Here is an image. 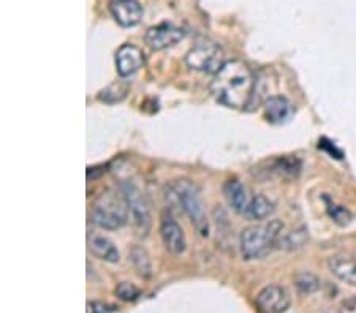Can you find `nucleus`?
Returning a JSON list of instances; mask_svg holds the SVG:
<instances>
[{"label": "nucleus", "instance_id": "f257e3e1", "mask_svg": "<svg viewBox=\"0 0 356 313\" xmlns=\"http://www.w3.org/2000/svg\"><path fill=\"white\" fill-rule=\"evenodd\" d=\"M257 83L244 62L228 60L211 81V94L220 105L244 110L254 103Z\"/></svg>", "mask_w": 356, "mask_h": 313}, {"label": "nucleus", "instance_id": "f03ea898", "mask_svg": "<svg viewBox=\"0 0 356 313\" xmlns=\"http://www.w3.org/2000/svg\"><path fill=\"white\" fill-rule=\"evenodd\" d=\"M284 223L271 220L268 223L250 226L241 235V255L245 261L263 260L273 252L279 237L282 235Z\"/></svg>", "mask_w": 356, "mask_h": 313}, {"label": "nucleus", "instance_id": "7ed1b4c3", "mask_svg": "<svg viewBox=\"0 0 356 313\" xmlns=\"http://www.w3.org/2000/svg\"><path fill=\"white\" fill-rule=\"evenodd\" d=\"M92 221L103 230H119L127 225L129 208L124 195L105 192L92 208Z\"/></svg>", "mask_w": 356, "mask_h": 313}, {"label": "nucleus", "instance_id": "20e7f679", "mask_svg": "<svg viewBox=\"0 0 356 313\" xmlns=\"http://www.w3.org/2000/svg\"><path fill=\"white\" fill-rule=\"evenodd\" d=\"M173 190L182 210L187 214V217L191 219L193 226L197 228V231L201 236H208V217H206L204 204L201 201L197 187H195L191 180H177L173 185Z\"/></svg>", "mask_w": 356, "mask_h": 313}, {"label": "nucleus", "instance_id": "39448f33", "mask_svg": "<svg viewBox=\"0 0 356 313\" xmlns=\"http://www.w3.org/2000/svg\"><path fill=\"white\" fill-rule=\"evenodd\" d=\"M225 54L214 42H200L188 51L186 64L188 68L201 73H217L225 64Z\"/></svg>", "mask_w": 356, "mask_h": 313}, {"label": "nucleus", "instance_id": "423d86ee", "mask_svg": "<svg viewBox=\"0 0 356 313\" xmlns=\"http://www.w3.org/2000/svg\"><path fill=\"white\" fill-rule=\"evenodd\" d=\"M122 195L127 201V208H129V217L134 223L135 230L138 231L140 236H146L149 228H151V214H149L147 204L143 198L141 192L136 189L135 185L131 184H125L124 185V192Z\"/></svg>", "mask_w": 356, "mask_h": 313}, {"label": "nucleus", "instance_id": "0eeeda50", "mask_svg": "<svg viewBox=\"0 0 356 313\" xmlns=\"http://www.w3.org/2000/svg\"><path fill=\"white\" fill-rule=\"evenodd\" d=\"M255 304L261 313H285L290 309L291 298L280 285H268L257 294Z\"/></svg>", "mask_w": 356, "mask_h": 313}, {"label": "nucleus", "instance_id": "6e6552de", "mask_svg": "<svg viewBox=\"0 0 356 313\" xmlns=\"http://www.w3.org/2000/svg\"><path fill=\"white\" fill-rule=\"evenodd\" d=\"M182 38L184 31L181 27H176L173 24H160L151 27L145 37L147 46L154 51H162L175 46Z\"/></svg>", "mask_w": 356, "mask_h": 313}, {"label": "nucleus", "instance_id": "1a4fd4ad", "mask_svg": "<svg viewBox=\"0 0 356 313\" xmlns=\"http://www.w3.org/2000/svg\"><path fill=\"white\" fill-rule=\"evenodd\" d=\"M160 236L165 247L170 250L171 253L181 255L186 252V236H184L182 228L177 225V221L171 217L168 212H165L160 219Z\"/></svg>", "mask_w": 356, "mask_h": 313}, {"label": "nucleus", "instance_id": "9d476101", "mask_svg": "<svg viewBox=\"0 0 356 313\" xmlns=\"http://www.w3.org/2000/svg\"><path fill=\"white\" fill-rule=\"evenodd\" d=\"M110 10L119 26L134 27L143 18V8L136 0H111Z\"/></svg>", "mask_w": 356, "mask_h": 313}, {"label": "nucleus", "instance_id": "9b49d317", "mask_svg": "<svg viewBox=\"0 0 356 313\" xmlns=\"http://www.w3.org/2000/svg\"><path fill=\"white\" fill-rule=\"evenodd\" d=\"M145 65V56L134 44H124L116 54V67L120 76H130Z\"/></svg>", "mask_w": 356, "mask_h": 313}, {"label": "nucleus", "instance_id": "f8f14e48", "mask_svg": "<svg viewBox=\"0 0 356 313\" xmlns=\"http://www.w3.org/2000/svg\"><path fill=\"white\" fill-rule=\"evenodd\" d=\"M328 267L339 280L356 287V256L334 255L328 260Z\"/></svg>", "mask_w": 356, "mask_h": 313}, {"label": "nucleus", "instance_id": "ddd939ff", "mask_svg": "<svg viewBox=\"0 0 356 313\" xmlns=\"http://www.w3.org/2000/svg\"><path fill=\"white\" fill-rule=\"evenodd\" d=\"M293 114V106L285 96H269L265 101V117L271 124H284Z\"/></svg>", "mask_w": 356, "mask_h": 313}, {"label": "nucleus", "instance_id": "4468645a", "mask_svg": "<svg viewBox=\"0 0 356 313\" xmlns=\"http://www.w3.org/2000/svg\"><path fill=\"white\" fill-rule=\"evenodd\" d=\"M223 193H225V198L229 206L236 210L238 214L245 215L247 209H249V204L252 201L245 187L238 180H228L225 187H223Z\"/></svg>", "mask_w": 356, "mask_h": 313}, {"label": "nucleus", "instance_id": "2eb2a0df", "mask_svg": "<svg viewBox=\"0 0 356 313\" xmlns=\"http://www.w3.org/2000/svg\"><path fill=\"white\" fill-rule=\"evenodd\" d=\"M88 247L92 255L103 261H106V263H118L119 261L118 248L114 247V244L105 236H99V235L89 236Z\"/></svg>", "mask_w": 356, "mask_h": 313}, {"label": "nucleus", "instance_id": "dca6fc26", "mask_svg": "<svg viewBox=\"0 0 356 313\" xmlns=\"http://www.w3.org/2000/svg\"><path fill=\"white\" fill-rule=\"evenodd\" d=\"M274 212V203L265 195H255L247 209L245 217L250 220H265Z\"/></svg>", "mask_w": 356, "mask_h": 313}, {"label": "nucleus", "instance_id": "f3484780", "mask_svg": "<svg viewBox=\"0 0 356 313\" xmlns=\"http://www.w3.org/2000/svg\"><path fill=\"white\" fill-rule=\"evenodd\" d=\"M130 261H131V264H134L135 269L138 271V274H140L141 277L147 278L152 276V264H151V260H149V256H147L145 248L135 247L134 250H131Z\"/></svg>", "mask_w": 356, "mask_h": 313}, {"label": "nucleus", "instance_id": "a211bd4d", "mask_svg": "<svg viewBox=\"0 0 356 313\" xmlns=\"http://www.w3.org/2000/svg\"><path fill=\"white\" fill-rule=\"evenodd\" d=\"M295 283L298 291L302 294H312L320 288L318 277H315L311 272H301L295 277Z\"/></svg>", "mask_w": 356, "mask_h": 313}, {"label": "nucleus", "instance_id": "6ab92c4d", "mask_svg": "<svg viewBox=\"0 0 356 313\" xmlns=\"http://www.w3.org/2000/svg\"><path fill=\"white\" fill-rule=\"evenodd\" d=\"M141 291L138 289L134 283H129V282H122L116 288V296L119 299L125 301V303H130V301H135L140 298Z\"/></svg>", "mask_w": 356, "mask_h": 313}, {"label": "nucleus", "instance_id": "aec40b11", "mask_svg": "<svg viewBox=\"0 0 356 313\" xmlns=\"http://www.w3.org/2000/svg\"><path fill=\"white\" fill-rule=\"evenodd\" d=\"M125 94H127V89L120 87L119 84H113L108 89L103 90L102 95H100V100L105 101L106 99H110V95H114V103H116V101H120V100L125 99Z\"/></svg>", "mask_w": 356, "mask_h": 313}, {"label": "nucleus", "instance_id": "412c9836", "mask_svg": "<svg viewBox=\"0 0 356 313\" xmlns=\"http://www.w3.org/2000/svg\"><path fill=\"white\" fill-rule=\"evenodd\" d=\"M330 214H331V217L334 219L339 225H347L348 221L352 220V214H350L347 209H343L341 206H331L330 208Z\"/></svg>", "mask_w": 356, "mask_h": 313}, {"label": "nucleus", "instance_id": "4be33fe9", "mask_svg": "<svg viewBox=\"0 0 356 313\" xmlns=\"http://www.w3.org/2000/svg\"><path fill=\"white\" fill-rule=\"evenodd\" d=\"M116 310V307L114 305H108V304H103V303H92L89 304V312L90 313H110Z\"/></svg>", "mask_w": 356, "mask_h": 313}]
</instances>
